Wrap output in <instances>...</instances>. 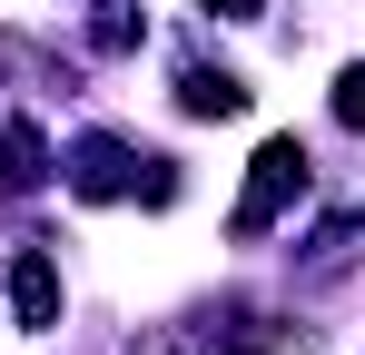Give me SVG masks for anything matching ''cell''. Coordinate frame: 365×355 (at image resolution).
<instances>
[{
	"label": "cell",
	"mask_w": 365,
	"mask_h": 355,
	"mask_svg": "<svg viewBox=\"0 0 365 355\" xmlns=\"http://www.w3.org/2000/svg\"><path fill=\"white\" fill-rule=\"evenodd\" d=\"M336 118H346V128H365V69H346V79H336Z\"/></svg>",
	"instance_id": "cell-6"
},
{
	"label": "cell",
	"mask_w": 365,
	"mask_h": 355,
	"mask_svg": "<svg viewBox=\"0 0 365 355\" xmlns=\"http://www.w3.org/2000/svg\"><path fill=\"white\" fill-rule=\"evenodd\" d=\"M30 178H40V128L10 118V128H0V187H30Z\"/></svg>",
	"instance_id": "cell-5"
},
{
	"label": "cell",
	"mask_w": 365,
	"mask_h": 355,
	"mask_svg": "<svg viewBox=\"0 0 365 355\" xmlns=\"http://www.w3.org/2000/svg\"><path fill=\"white\" fill-rule=\"evenodd\" d=\"M207 10H227V20H247V10H267V0H207Z\"/></svg>",
	"instance_id": "cell-7"
},
{
	"label": "cell",
	"mask_w": 365,
	"mask_h": 355,
	"mask_svg": "<svg viewBox=\"0 0 365 355\" xmlns=\"http://www.w3.org/2000/svg\"><path fill=\"white\" fill-rule=\"evenodd\" d=\"M287 197H306V148H297V138H267V148L247 158V197H237L227 227H237V237H267L277 217H287Z\"/></svg>",
	"instance_id": "cell-1"
},
{
	"label": "cell",
	"mask_w": 365,
	"mask_h": 355,
	"mask_svg": "<svg viewBox=\"0 0 365 355\" xmlns=\"http://www.w3.org/2000/svg\"><path fill=\"white\" fill-rule=\"evenodd\" d=\"M69 187L79 197H119V187H138V158H128L119 138H79L69 148Z\"/></svg>",
	"instance_id": "cell-2"
},
{
	"label": "cell",
	"mask_w": 365,
	"mask_h": 355,
	"mask_svg": "<svg viewBox=\"0 0 365 355\" xmlns=\"http://www.w3.org/2000/svg\"><path fill=\"white\" fill-rule=\"evenodd\" d=\"M178 109H187V118H237L247 89L227 79V69H187V79H178Z\"/></svg>",
	"instance_id": "cell-4"
},
{
	"label": "cell",
	"mask_w": 365,
	"mask_h": 355,
	"mask_svg": "<svg viewBox=\"0 0 365 355\" xmlns=\"http://www.w3.org/2000/svg\"><path fill=\"white\" fill-rule=\"evenodd\" d=\"M10 306H20V326H60V267H50L40 247L10 257Z\"/></svg>",
	"instance_id": "cell-3"
}]
</instances>
